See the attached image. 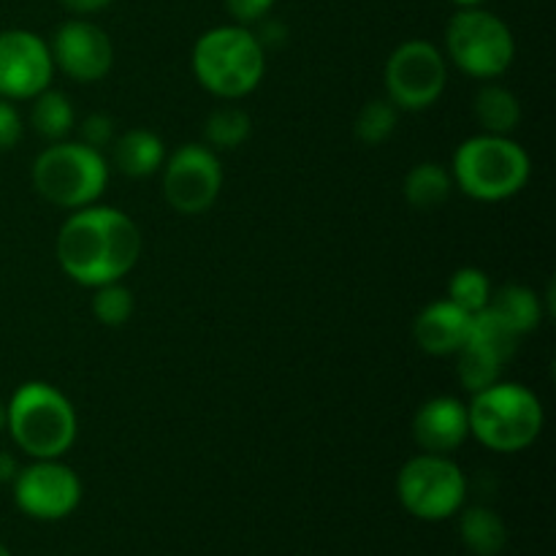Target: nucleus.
I'll use <instances>...</instances> for the list:
<instances>
[{"mask_svg":"<svg viewBox=\"0 0 556 556\" xmlns=\"http://www.w3.org/2000/svg\"><path fill=\"white\" fill-rule=\"evenodd\" d=\"M54 63L49 43L30 30L0 33V98L25 101L52 81Z\"/></svg>","mask_w":556,"mask_h":556,"instance_id":"nucleus-12","label":"nucleus"},{"mask_svg":"<svg viewBox=\"0 0 556 556\" xmlns=\"http://www.w3.org/2000/svg\"><path fill=\"white\" fill-rule=\"evenodd\" d=\"M527 179L530 155L508 136H472L454 155V182L470 199L505 201L519 193Z\"/></svg>","mask_w":556,"mask_h":556,"instance_id":"nucleus-5","label":"nucleus"},{"mask_svg":"<svg viewBox=\"0 0 556 556\" xmlns=\"http://www.w3.org/2000/svg\"><path fill=\"white\" fill-rule=\"evenodd\" d=\"M109 182V163L81 141H54L33 163V185L38 193L63 210L96 204Z\"/></svg>","mask_w":556,"mask_h":556,"instance_id":"nucleus-6","label":"nucleus"},{"mask_svg":"<svg viewBox=\"0 0 556 556\" xmlns=\"http://www.w3.org/2000/svg\"><path fill=\"white\" fill-rule=\"evenodd\" d=\"M253 130V119L239 106H220L206 117L204 139L215 150H237Z\"/></svg>","mask_w":556,"mask_h":556,"instance_id":"nucleus-23","label":"nucleus"},{"mask_svg":"<svg viewBox=\"0 0 556 556\" xmlns=\"http://www.w3.org/2000/svg\"><path fill=\"white\" fill-rule=\"evenodd\" d=\"M5 429L33 459H60L76 440V413L58 389L33 380L5 405Z\"/></svg>","mask_w":556,"mask_h":556,"instance_id":"nucleus-2","label":"nucleus"},{"mask_svg":"<svg viewBox=\"0 0 556 556\" xmlns=\"http://www.w3.org/2000/svg\"><path fill=\"white\" fill-rule=\"evenodd\" d=\"M470 432L497 454L530 448L543 429L541 400L521 383H494L472 394Z\"/></svg>","mask_w":556,"mask_h":556,"instance_id":"nucleus-4","label":"nucleus"},{"mask_svg":"<svg viewBox=\"0 0 556 556\" xmlns=\"http://www.w3.org/2000/svg\"><path fill=\"white\" fill-rule=\"evenodd\" d=\"M456 356H459L456 372H459L462 386H465L470 394H478V391L500 383V375H503L505 364L500 362V358H494L492 353H486V351H481V348L465 342Z\"/></svg>","mask_w":556,"mask_h":556,"instance_id":"nucleus-25","label":"nucleus"},{"mask_svg":"<svg viewBox=\"0 0 556 556\" xmlns=\"http://www.w3.org/2000/svg\"><path fill=\"white\" fill-rule=\"evenodd\" d=\"M264 47L244 25L206 30L193 47L195 79L217 98H244L264 76Z\"/></svg>","mask_w":556,"mask_h":556,"instance_id":"nucleus-3","label":"nucleus"},{"mask_svg":"<svg viewBox=\"0 0 556 556\" xmlns=\"http://www.w3.org/2000/svg\"><path fill=\"white\" fill-rule=\"evenodd\" d=\"M456 5H462V9H470V5H478V3H483V0H454Z\"/></svg>","mask_w":556,"mask_h":556,"instance_id":"nucleus-34","label":"nucleus"},{"mask_svg":"<svg viewBox=\"0 0 556 556\" xmlns=\"http://www.w3.org/2000/svg\"><path fill=\"white\" fill-rule=\"evenodd\" d=\"M448 54L465 74L476 79H494L514 65L516 41L510 27L492 11L478 5L462 9L445 27Z\"/></svg>","mask_w":556,"mask_h":556,"instance_id":"nucleus-7","label":"nucleus"},{"mask_svg":"<svg viewBox=\"0 0 556 556\" xmlns=\"http://www.w3.org/2000/svg\"><path fill=\"white\" fill-rule=\"evenodd\" d=\"M470 434V418L467 405H462L454 396H434L418 407L413 418V438L424 454H443L459 448Z\"/></svg>","mask_w":556,"mask_h":556,"instance_id":"nucleus-14","label":"nucleus"},{"mask_svg":"<svg viewBox=\"0 0 556 556\" xmlns=\"http://www.w3.org/2000/svg\"><path fill=\"white\" fill-rule=\"evenodd\" d=\"M92 315L98 324L103 326H125L134 315V293L123 286V282H106V286L96 288L92 296Z\"/></svg>","mask_w":556,"mask_h":556,"instance_id":"nucleus-27","label":"nucleus"},{"mask_svg":"<svg viewBox=\"0 0 556 556\" xmlns=\"http://www.w3.org/2000/svg\"><path fill=\"white\" fill-rule=\"evenodd\" d=\"M255 38H258L261 47H275V43H282V38H286V27H282L280 22H275V25L266 22L264 30L255 33Z\"/></svg>","mask_w":556,"mask_h":556,"instance_id":"nucleus-32","label":"nucleus"},{"mask_svg":"<svg viewBox=\"0 0 556 556\" xmlns=\"http://www.w3.org/2000/svg\"><path fill=\"white\" fill-rule=\"evenodd\" d=\"M22 139V119L20 112L11 106V101L0 98V152L16 147V141Z\"/></svg>","mask_w":556,"mask_h":556,"instance_id":"nucleus-30","label":"nucleus"},{"mask_svg":"<svg viewBox=\"0 0 556 556\" xmlns=\"http://www.w3.org/2000/svg\"><path fill=\"white\" fill-rule=\"evenodd\" d=\"M30 123L47 141H63L74 130V106L68 96L60 90H43L36 96V106L30 112Z\"/></svg>","mask_w":556,"mask_h":556,"instance_id":"nucleus-21","label":"nucleus"},{"mask_svg":"<svg viewBox=\"0 0 556 556\" xmlns=\"http://www.w3.org/2000/svg\"><path fill=\"white\" fill-rule=\"evenodd\" d=\"M454 177L440 163H418L405 177V199L413 210L432 212L448 201Z\"/></svg>","mask_w":556,"mask_h":556,"instance_id":"nucleus-20","label":"nucleus"},{"mask_svg":"<svg viewBox=\"0 0 556 556\" xmlns=\"http://www.w3.org/2000/svg\"><path fill=\"white\" fill-rule=\"evenodd\" d=\"M3 429H5V405L0 402V432H3Z\"/></svg>","mask_w":556,"mask_h":556,"instance_id":"nucleus-35","label":"nucleus"},{"mask_svg":"<svg viewBox=\"0 0 556 556\" xmlns=\"http://www.w3.org/2000/svg\"><path fill=\"white\" fill-rule=\"evenodd\" d=\"M489 309L514 331L516 337H525L538 329L543 318L541 299L525 286H503L492 299H489Z\"/></svg>","mask_w":556,"mask_h":556,"instance_id":"nucleus-18","label":"nucleus"},{"mask_svg":"<svg viewBox=\"0 0 556 556\" xmlns=\"http://www.w3.org/2000/svg\"><path fill=\"white\" fill-rule=\"evenodd\" d=\"M459 538L470 554L497 556L508 543V527L492 508L472 505V508L462 510Z\"/></svg>","mask_w":556,"mask_h":556,"instance_id":"nucleus-17","label":"nucleus"},{"mask_svg":"<svg viewBox=\"0 0 556 556\" xmlns=\"http://www.w3.org/2000/svg\"><path fill=\"white\" fill-rule=\"evenodd\" d=\"M14 500L20 510L38 521H60L81 503V481L58 459H38L14 478Z\"/></svg>","mask_w":556,"mask_h":556,"instance_id":"nucleus-11","label":"nucleus"},{"mask_svg":"<svg viewBox=\"0 0 556 556\" xmlns=\"http://www.w3.org/2000/svg\"><path fill=\"white\" fill-rule=\"evenodd\" d=\"M448 296H451L448 302H454L456 307L465 309L467 315H476L489 307L492 286H489V277L483 275L481 269H476V266H465V269H459L454 277H451Z\"/></svg>","mask_w":556,"mask_h":556,"instance_id":"nucleus-26","label":"nucleus"},{"mask_svg":"<svg viewBox=\"0 0 556 556\" xmlns=\"http://www.w3.org/2000/svg\"><path fill=\"white\" fill-rule=\"evenodd\" d=\"M144 239L125 212L112 206H81L58 233V261L79 286L117 282L139 261Z\"/></svg>","mask_w":556,"mask_h":556,"instance_id":"nucleus-1","label":"nucleus"},{"mask_svg":"<svg viewBox=\"0 0 556 556\" xmlns=\"http://www.w3.org/2000/svg\"><path fill=\"white\" fill-rule=\"evenodd\" d=\"M275 0H226V9L239 25H255V22L264 20L271 11Z\"/></svg>","mask_w":556,"mask_h":556,"instance_id":"nucleus-29","label":"nucleus"},{"mask_svg":"<svg viewBox=\"0 0 556 556\" xmlns=\"http://www.w3.org/2000/svg\"><path fill=\"white\" fill-rule=\"evenodd\" d=\"M476 119L486 134L508 136L521 123V103L500 85H483L476 96Z\"/></svg>","mask_w":556,"mask_h":556,"instance_id":"nucleus-19","label":"nucleus"},{"mask_svg":"<svg viewBox=\"0 0 556 556\" xmlns=\"http://www.w3.org/2000/svg\"><path fill=\"white\" fill-rule=\"evenodd\" d=\"M223 168L206 144H182L163 168V195L182 215H201L217 201Z\"/></svg>","mask_w":556,"mask_h":556,"instance_id":"nucleus-10","label":"nucleus"},{"mask_svg":"<svg viewBox=\"0 0 556 556\" xmlns=\"http://www.w3.org/2000/svg\"><path fill=\"white\" fill-rule=\"evenodd\" d=\"M20 476V465L11 454L0 451V483H14V478Z\"/></svg>","mask_w":556,"mask_h":556,"instance_id":"nucleus-33","label":"nucleus"},{"mask_svg":"<svg viewBox=\"0 0 556 556\" xmlns=\"http://www.w3.org/2000/svg\"><path fill=\"white\" fill-rule=\"evenodd\" d=\"M396 123H400V109L389 98H375V101H369L358 112L356 123H353V136L362 144L378 147L391 139V134L396 130Z\"/></svg>","mask_w":556,"mask_h":556,"instance_id":"nucleus-24","label":"nucleus"},{"mask_svg":"<svg viewBox=\"0 0 556 556\" xmlns=\"http://www.w3.org/2000/svg\"><path fill=\"white\" fill-rule=\"evenodd\" d=\"M445 60L429 41H405L394 49L386 65L389 101L405 112L429 109L445 90Z\"/></svg>","mask_w":556,"mask_h":556,"instance_id":"nucleus-9","label":"nucleus"},{"mask_svg":"<svg viewBox=\"0 0 556 556\" xmlns=\"http://www.w3.org/2000/svg\"><path fill=\"white\" fill-rule=\"evenodd\" d=\"M52 63L74 81H98L114 63V49L106 33L87 20H71L58 27L49 43Z\"/></svg>","mask_w":556,"mask_h":556,"instance_id":"nucleus-13","label":"nucleus"},{"mask_svg":"<svg viewBox=\"0 0 556 556\" xmlns=\"http://www.w3.org/2000/svg\"><path fill=\"white\" fill-rule=\"evenodd\" d=\"M467 342L481 351L492 353L494 358H500L503 364H508L514 358L516 345H519V337L492 313V309H481V313L472 315L470 320V334H467Z\"/></svg>","mask_w":556,"mask_h":556,"instance_id":"nucleus-22","label":"nucleus"},{"mask_svg":"<svg viewBox=\"0 0 556 556\" xmlns=\"http://www.w3.org/2000/svg\"><path fill=\"white\" fill-rule=\"evenodd\" d=\"M81 144L92 147V150L101 152L103 147H112L114 141V119L109 114L96 112L90 117H85L81 123Z\"/></svg>","mask_w":556,"mask_h":556,"instance_id":"nucleus-28","label":"nucleus"},{"mask_svg":"<svg viewBox=\"0 0 556 556\" xmlns=\"http://www.w3.org/2000/svg\"><path fill=\"white\" fill-rule=\"evenodd\" d=\"M0 556H11V552L3 546V543H0Z\"/></svg>","mask_w":556,"mask_h":556,"instance_id":"nucleus-36","label":"nucleus"},{"mask_svg":"<svg viewBox=\"0 0 556 556\" xmlns=\"http://www.w3.org/2000/svg\"><path fill=\"white\" fill-rule=\"evenodd\" d=\"M60 3L68 11H74V14H96V11L106 9L112 0H60Z\"/></svg>","mask_w":556,"mask_h":556,"instance_id":"nucleus-31","label":"nucleus"},{"mask_svg":"<svg viewBox=\"0 0 556 556\" xmlns=\"http://www.w3.org/2000/svg\"><path fill=\"white\" fill-rule=\"evenodd\" d=\"M470 320L472 315H467L465 309L445 299V302H434L418 313L413 334H416L421 351L432 353V356H454L467 342Z\"/></svg>","mask_w":556,"mask_h":556,"instance_id":"nucleus-15","label":"nucleus"},{"mask_svg":"<svg viewBox=\"0 0 556 556\" xmlns=\"http://www.w3.org/2000/svg\"><path fill=\"white\" fill-rule=\"evenodd\" d=\"M396 497L416 519L443 521L465 508L467 478L448 456L421 454L400 470Z\"/></svg>","mask_w":556,"mask_h":556,"instance_id":"nucleus-8","label":"nucleus"},{"mask_svg":"<svg viewBox=\"0 0 556 556\" xmlns=\"http://www.w3.org/2000/svg\"><path fill=\"white\" fill-rule=\"evenodd\" d=\"M112 161L125 177H152L166 161V147L152 130H125L119 139L112 141Z\"/></svg>","mask_w":556,"mask_h":556,"instance_id":"nucleus-16","label":"nucleus"}]
</instances>
